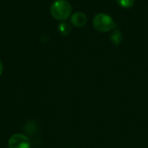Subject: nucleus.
<instances>
[{"mask_svg": "<svg viewBox=\"0 0 148 148\" xmlns=\"http://www.w3.org/2000/svg\"><path fill=\"white\" fill-rule=\"evenodd\" d=\"M8 146L9 148H29L30 143L26 135L16 133L10 138Z\"/></svg>", "mask_w": 148, "mask_h": 148, "instance_id": "7ed1b4c3", "label": "nucleus"}, {"mask_svg": "<svg viewBox=\"0 0 148 148\" xmlns=\"http://www.w3.org/2000/svg\"><path fill=\"white\" fill-rule=\"evenodd\" d=\"M24 131L29 133V134H33L35 132H36V126H34V122L31 121V126H30V121L28 122L25 126V128H24Z\"/></svg>", "mask_w": 148, "mask_h": 148, "instance_id": "6e6552de", "label": "nucleus"}, {"mask_svg": "<svg viewBox=\"0 0 148 148\" xmlns=\"http://www.w3.org/2000/svg\"><path fill=\"white\" fill-rule=\"evenodd\" d=\"M117 3L123 8H130L134 4L135 0H116Z\"/></svg>", "mask_w": 148, "mask_h": 148, "instance_id": "0eeeda50", "label": "nucleus"}, {"mask_svg": "<svg viewBox=\"0 0 148 148\" xmlns=\"http://www.w3.org/2000/svg\"><path fill=\"white\" fill-rule=\"evenodd\" d=\"M71 23L75 27H83L86 23H87V16L82 13V12H80V11H77V12H75L72 16H71Z\"/></svg>", "mask_w": 148, "mask_h": 148, "instance_id": "20e7f679", "label": "nucleus"}, {"mask_svg": "<svg viewBox=\"0 0 148 148\" xmlns=\"http://www.w3.org/2000/svg\"><path fill=\"white\" fill-rule=\"evenodd\" d=\"M94 27L101 32H108L112 31L115 27V22L114 19L105 13H99L95 16L93 19Z\"/></svg>", "mask_w": 148, "mask_h": 148, "instance_id": "f03ea898", "label": "nucleus"}, {"mask_svg": "<svg viewBox=\"0 0 148 148\" xmlns=\"http://www.w3.org/2000/svg\"><path fill=\"white\" fill-rule=\"evenodd\" d=\"M109 39H110V42L114 45L121 44L122 42V39H123L121 31L119 30H114V31L110 34Z\"/></svg>", "mask_w": 148, "mask_h": 148, "instance_id": "39448f33", "label": "nucleus"}, {"mask_svg": "<svg viewBox=\"0 0 148 148\" xmlns=\"http://www.w3.org/2000/svg\"><path fill=\"white\" fill-rule=\"evenodd\" d=\"M58 30H59V32L63 35V36H67L68 34H69V32L71 31V27L70 25L66 23V22H62L59 26H58Z\"/></svg>", "mask_w": 148, "mask_h": 148, "instance_id": "423d86ee", "label": "nucleus"}, {"mask_svg": "<svg viewBox=\"0 0 148 148\" xmlns=\"http://www.w3.org/2000/svg\"><path fill=\"white\" fill-rule=\"evenodd\" d=\"M3 65L2 61L0 60V75H1V74H2V72H3Z\"/></svg>", "mask_w": 148, "mask_h": 148, "instance_id": "1a4fd4ad", "label": "nucleus"}, {"mask_svg": "<svg viewBox=\"0 0 148 148\" xmlns=\"http://www.w3.org/2000/svg\"><path fill=\"white\" fill-rule=\"evenodd\" d=\"M72 7L70 3L66 0H56L50 7V13L52 17L60 21H65L71 14Z\"/></svg>", "mask_w": 148, "mask_h": 148, "instance_id": "f257e3e1", "label": "nucleus"}]
</instances>
